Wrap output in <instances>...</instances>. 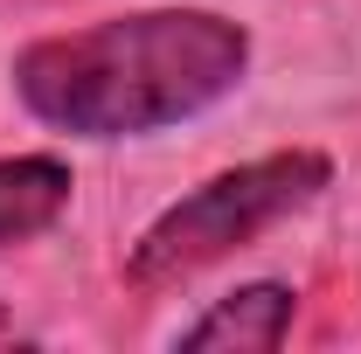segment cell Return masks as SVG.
<instances>
[{
  "label": "cell",
  "instance_id": "obj_1",
  "mask_svg": "<svg viewBox=\"0 0 361 354\" xmlns=\"http://www.w3.org/2000/svg\"><path fill=\"white\" fill-rule=\"evenodd\" d=\"M250 70V35L216 7H146L14 56V97L77 139H139L223 104Z\"/></svg>",
  "mask_w": 361,
  "mask_h": 354
},
{
  "label": "cell",
  "instance_id": "obj_2",
  "mask_svg": "<svg viewBox=\"0 0 361 354\" xmlns=\"http://www.w3.org/2000/svg\"><path fill=\"white\" fill-rule=\"evenodd\" d=\"M326 181H334L326 153H306V146L264 153L250 167H229V174L202 181L195 195H180L174 209H160L146 222V236L126 257V278L133 285H174L188 271H202L216 257H229V250H243V243H257L271 222L299 216Z\"/></svg>",
  "mask_w": 361,
  "mask_h": 354
},
{
  "label": "cell",
  "instance_id": "obj_3",
  "mask_svg": "<svg viewBox=\"0 0 361 354\" xmlns=\"http://www.w3.org/2000/svg\"><path fill=\"white\" fill-rule=\"evenodd\" d=\"M292 334V285H243L202 312L195 326H180V348H223V354H271Z\"/></svg>",
  "mask_w": 361,
  "mask_h": 354
},
{
  "label": "cell",
  "instance_id": "obj_4",
  "mask_svg": "<svg viewBox=\"0 0 361 354\" xmlns=\"http://www.w3.org/2000/svg\"><path fill=\"white\" fill-rule=\"evenodd\" d=\"M70 188L77 181H70V167L56 153H14V160H0V250L56 229L63 209H70Z\"/></svg>",
  "mask_w": 361,
  "mask_h": 354
},
{
  "label": "cell",
  "instance_id": "obj_5",
  "mask_svg": "<svg viewBox=\"0 0 361 354\" xmlns=\"http://www.w3.org/2000/svg\"><path fill=\"white\" fill-rule=\"evenodd\" d=\"M0 334H7V312H0Z\"/></svg>",
  "mask_w": 361,
  "mask_h": 354
}]
</instances>
